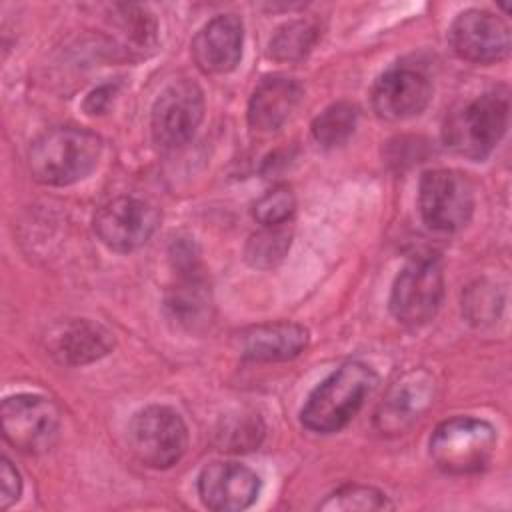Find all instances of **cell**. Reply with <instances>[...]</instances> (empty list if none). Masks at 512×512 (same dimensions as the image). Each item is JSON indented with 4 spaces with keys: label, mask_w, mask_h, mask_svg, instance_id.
Instances as JSON below:
<instances>
[{
    "label": "cell",
    "mask_w": 512,
    "mask_h": 512,
    "mask_svg": "<svg viewBox=\"0 0 512 512\" xmlns=\"http://www.w3.org/2000/svg\"><path fill=\"white\" fill-rule=\"evenodd\" d=\"M100 154L98 134L76 126H56L34 138L28 148V168L40 184L68 186L84 180L98 166Z\"/></svg>",
    "instance_id": "1"
},
{
    "label": "cell",
    "mask_w": 512,
    "mask_h": 512,
    "mask_svg": "<svg viewBox=\"0 0 512 512\" xmlns=\"http://www.w3.org/2000/svg\"><path fill=\"white\" fill-rule=\"evenodd\" d=\"M376 384L378 376L368 364H342L312 390L302 406L300 420L304 428L316 434L342 430L362 408Z\"/></svg>",
    "instance_id": "2"
},
{
    "label": "cell",
    "mask_w": 512,
    "mask_h": 512,
    "mask_svg": "<svg viewBox=\"0 0 512 512\" xmlns=\"http://www.w3.org/2000/svg\"><path fill=\"white\" fill-rule=\"evenodd\" d=\"M508 92L504 88L482 92L452 110L442 136L450 150L470 160H484L500 142L508 126Z\"/></svg>",
    "instance_id": "3"
},
{
    "label": "cell",
    "mask_w": 512,
    "mask_h": 512,
    "mask_svg": "<svg viewBox=\"0 0 512 512\" xmlns=\"http://www.w3.org/2000/svg\"><path fill=\"white\" fill-rule=\"evenodd\" d=\"M496 430L490 422L472 416H454L436 426L430 436V458L454 476L484 470L496 448Z\"/></svg>",
    "instance_id": "4"
},
{
    "label": "cell",
    "mask_w": 512,
    "mask_h": 512,
    "mask_svg": "<svg viewBox=\"0 0 512 512\" xmlns=\"http://www.w3.org/2000/svg\"><path fill=\"white\" fill-rule=\"evenodd\" d=\"M128 446L144 466L164 470L184 456L188 430L176 410L152 404L132 416L128 424Z\"/></svg>",
    "instance_id": "5"
},
{
    "label": "cell",
    "mask_w": 512,
    "mask_h": 512,
    "mask_svg": "<svg viewBox=\"0 0 512 512\" xmlns=\"http://www.w3.org/2000/svg\"><path fill=\"white\" fill-rule=\"evenodd\" d=\"M444 298V272L436 256L412 258L396 276L390 290V312L406 326L432 320Z\"/></svg>",
    "instance_id": "6"
},
{
    "label": "cell",
    "mask_w": 512,
    "mask_h": 512,
    "mask_svg": "<svg viewBox=\"0 0 512 512\" xmlns=\"http://www.w3.org/2000/svg\"><path fill=\"white\" fill-rule=\"evenodd\" d=\"M418 208L432 230L456 232L470 222L474 212L472 182L458 170H428L418 184Z\"/></svg>",
    "instance_id": "7"
},
{
    "label": "cell",
    "mask_w": 512,
    "mask_h": 512,
    "mask_svg": "<svg viewBox=\"0 0 512 512\" xmlns=\"http://www.w3.org/2000/svg\"><path fill=\"white\" fill-rule=\"evenodd\" d=\"M204 118L202 88L188 78L170 82L154 100L150 112V132L164 150L186 146Z\"/></svg>",
    "instance_id": "8"
},
{
    "label": "cell",
    "mask_w": 512,
    "mask_h": 512,
    "mask_svg": "<svg viewBox=\"0 0 512 512\" xmlns=\"http://www.w3.org/2000/svg\"><path fill=\"white\" fill-rule=\"evenodd\" d=\"M2 434L24 454L50 450L60 430L58 406L38 394H14L2 402Z\"/></svg>",
    "instance_id": "9"
},
{
    "label": "cell",
    "mask_w": 512,
    "mask_h": 512,
    "mask_svg": "<svg viewBox=\"0 0 512 512\" xmlns=\"http://www.w3.org/2000/svg\"><path fill=\"white\" fill-rule=\"evenodd\" d=\"M160 222L158 210L136 196L108 200L94 214V232L114 252H132L144 246Z\"/></svg>",
    "instance_id": "10"
},
{
    "label": "cell",
    "mask_w": 512,
    "mask_h": 512,
    "mask_svg": "<svg viewBox=\"0 0 512 512\" xmlns=\"http://www.w3.org/2000/svg\"><path fill=\"white\" fill-rule=\"evenodd\" d=\"M448 42L458 58L474 64H490L506 58L512 44L508 22L480 8H468L452 20Z\"/></svg>",
    "instance_id": "11"
},
{
    "label": "cell",
    "mask_w": 512,
    "mask_h": 512,
    "mask_svg": "<svg viewBox=\"0 0 512 512\" xmlns=\"http://www.w3.org/2000/svg\"><path fill=\"white\" fill-rule=\"evenodd\" d=\"M436 382L426 370H410L400 376L378 404L374 424L382 434L396 436L412 428L434 404Z\"/></svg>",
    "instance_id": "12"
},
{
    "label": "cell",
    "mask_w": 512,
    "mask_h": 512,
    "mask_svg": "<svg viewBox=\"0 0 512 512\" xmlns=\"http://www.w3.org/2000/svg\"><path fill=\"white\" fill-rule=\"evenodd\" d=\"M432 98V84L430 80L406 66L386 70L372 86L370 102L372 110L378 118L398 122L408 120L428 106Z\"/></svg>",
    "instance_id": "13"
},
{
    "label": "cell",
    "mask_w": 512,
    "mask_h": 512,
    "mask_svg": "<svg viewBox=\"0 0 512 512\" xmlns=\"http://www.w3.org/2000/svg\"><path fill=\"white\" fill-rule=\"evenodd\" d=\"M198 496L216 512H236L252 506L260 494V478L238 462H210L198 474Z\"/></svg>",
    "instance_id": "14"
},
{
    "label": "cell",
    "mask_w": 512,
    "mask_h": 512,
    "mask_svg": "<svg viewBox=\"0 0 512 512\" xmlns=\"http://www.w3.org/2000/svg\"><path fill=\"white\" fill-rule=\"evenodd\" d=\"M244 26L234 14H218L208 20L192 40V58L206 74L232 72L242 58Z\"/></svg>",
    "instance_id": "15"
},
{
    "label": "cell",
    "mask_w": 512,
    "mask_h": 512,
    "mask_svg": "<svg viewBox=\"0 0 512 512\" xmlns=\"http://www.w3.org/2000/svg\"><path fill=\"white\" fill-rule=\"evenodd\" d=\"M308 346V330L296 322L278 320L244 328L236 336V350L252 362H286Z\"/></svg>",
    "instance_id": "16"
},
{
    "label": "cell",
    "mask_w": 512,
    "mask_h": 512,
    "mask_svg": "<svg viewBox=\"0 0 512 512\" xmlns=\"http://www.w3.org/2000/svg\"><path fill=\"white\" fill-rule=\"evenodd\" d=\"M174 258L178 262V282L168 292L166 308L178 324L186 326L188 330H196L198 326L206 324V320H210V290L198 270L190 246H180Z\"/></svg>",
    "instance_id": "17"
},
{
    "label": "cell",
    "mask_w": 512,
    "mask_h": 512,
    "mask_svg": "<svg viewBox=\"0 0 512 512\" xmlns=\"http://www.w3.org/2000/svg\"><path fill=\"white\" fill-rule=\"evenodd\" d=\"M114 346L112 332L88 318L68 320L48 336L50 354L68 366H82L106 356Z\"/></svg>",
    "instance_id": "18"
},
{
    "label": "cell",
    "mask_w": 512,
    "mask_h": 512,
    "mask_svg": "<svg viewBox=\"0 0 512 512\" xmlns=\"http://www.w3.org/2000/svg\"><path fill=\"white\" fill-rule=\"evenodd\" d=\"M302 100V86L288 76H266L248 102V124L256 132H276Z\"/></svg>",
    "instance_id": "19"
},
{
    "label": "cell",
    "mask_w": 512,
    "mask_h": 512,
    "mask_svg": "<svg viewBox=\"0 0 512 512\" xmlns=\"http://www.w3.org/2000/svg\"><path fill=\"white\" fill-rule=\"evenodd\" d=\"M264 438V424L254 412H236L224 416L216 430L214 440L224 452H248L260 446Z\"/></svg>",
    "instance_id": "20"
},
{
    "label": "cell",
    "mask_w": 512,
    "mask_h": 512,
    "mask_svg": "<svg viewBox=\"0 0 512 512\" xmlns=\"http://www.w3.org/2000/svg\"><path fill=\"white\" fill-rule=\"evenodd\" d=\"M318 42V26L310 20H290L276 28L268 42V56L276 62H298Z\"/></svg>",
    "instance_id": "21"
},
{
    "label": "cell",
    "mask_w": 512,
    "mask_h": 512,
    "mask_svg": "<svg viewBox=\"0 0 512 512\" xmlns=\"http://www.w3.org/2000/svg\"><path fill=\"white\" fill-rule=\"evenodd\" d=\"M358 108L352 102H334L312 122V136L322 148L342 146L356 128Z\"/></svg>",
    "instance_id": "22"
},
{
    "label": "cell",
    "mask_w": 512,
    "mask_h": 512,
    "mask_svg": "<svg viewBox=\"0 0 512 512\" xmlns=\"http://www.w3.org/2000/svg\"><path fill=\"white\" fill-rule=\"evenodd\" d=\"M320 510H338V512H374V510H390L392 502L384 492L374 486L364 484H346L326 496Z\"/></svg>",
    "instance_id": "23"
},
{
    "label": "cell",
    "mask_w": 512,
    "mask_h": 512,
    "mask_svg": "<svg viewBox=\"0 0 512 512\" xmlns=\"http://www.w3.org/2000/svg\"><path fill=\"white\" fill-rule=\"evenodd\" d=\"M292 234L284 224L264 226L260 232L252 234L246 242V260L254 268H272L276 266L290 248Z\"/></svg>",
    "instance_id": "24"
},
{
    "label": "cell",
    "mask_w": 512,
    "mask_h": 512,
    "mask_svg": "<svg viewBox=\"0 0 512 512\" xmlns=\"http://www.w3.org/2000/svg\"><path fill=\"white\" fill-rule=\"evenodd\" d=\"M502 304V290L488 280H476L466 288L462 296V312L468 318V322L476 326L492 324L500 316Z\"/></svg>",
    "instance_id": "25"
},
{
    "label": "cell",
    "mask_w": 512,
    "mask_h": 512,
    "mask_svg": "<svg viewBox=\"0 0 512 512\" xmlns=\"http://www.w3.org/2000/svg\"><path fill=\"white\" fill-rule=\"evenodd\" d=\"M294 210H296V196L288 184H278L270 188L252 206V214L256 222H260L262 226L286 224L292 218Z\"/></svg>",
    "instance_id": "26"
},
{
    "label": "cell",
    "mask_w": 512,
    "mask_h": 512,
    "mask_svg": "<svg viewBox=\"0 0 512 512\" xmlns=\"http://www.w3.org/2000/svg\"><path fill=\"white\" fill-rule=\"evenodd\" d=\"M22 494V480L12 462L4 456L0 460V504L2 508H10Z\"/></svg>",
    "instance_id": "27"
},
{
    "label": "cell",
    "mask_w": 512,
    "mask_h": 512,
    "mask_svg": "<svg viewBox=\"0 0 512 512\" xmlns=\"http://www.w3.org/2000/svg\"><path fill=\"white\" fill-rule=\"evenodd\" d=\"M112 96H114V88L112 86H100V88H96V90H92L88 94V98L84 102V110L88 114H102L108 108Z\"/></svg>",
    "instance_id": "28"
}]
</instances>
